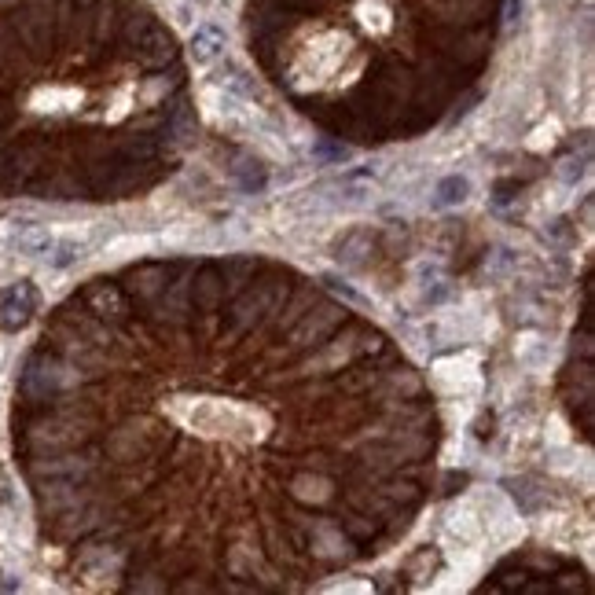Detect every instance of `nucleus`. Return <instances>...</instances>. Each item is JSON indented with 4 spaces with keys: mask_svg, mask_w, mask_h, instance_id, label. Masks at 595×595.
Wrapping results in <instances>:
<instances>
[{
    "mask_svg": "<svg viewBox=\"0 0 595 595\" xmlns=\"http://www.w3.org/2000/svg\"><path fill=\"white\" fill-rule=\"evenodd\" d=\"M125 125L184 144L188 70L144 0L0 4V188L37 199H129L155 173Z\"/></svg>",
    "mask_w": 595,
    "mask_h": 595,
    "instance_id": "1",
    "label": "nucleus"
},
{
    "mask_svg": "<svg viewBox=\"0 0 595 595\" xmlns=\"http://www.w3.org/2000/svg\"><path fill=\"white\" fill-rule=\"evenodd\" d=\"M511 0H247L250 56L305 114L416 133L482 78Z\"/></svg>",
    "mask_w": 595,
    "mask_h": 595,
    "instance_id": "2",
    "label": "nucleus"
},
{
    "mask_svg": "<svg viewBox=\"0 0 595 595\" xmlns=\"http://www.w3.org/2000/svg\"><path fill=\"white\" fill-rule=\"evenodd\" d=\"M37 313H41V291L30 280H19L0 291V327L23 331Z\"/></svg>",
    "mask_w": 595,
    "mask_h": 595,
    "instance_id": "3",
    "label": "nucleus"
},
{
    "mask_svg": "<svg viewBox=\"0 0 595 595\" xmlns=\"http://www.w3.org/2000/svg\"><path fill=\"white\" fill-rule=\"evenodd\" d=\"M52 232L37 221H8L0 228V247H8L12 254H23V258H45L52 254Z\"/></svg>",
    "mask_w": 595,
    "mask_h": 595,
    "instance_id": "4",
    "label": "nucleus"
},
{
    "mask_svg": "<svg viewBox=\"0 0 595 595\" xmlns=\"http://www.w3.org/2000/svg\"><path fill=\"white\" fill-rule=\"evenodd\" d=\"M228 48V37L225 30L217 23H199L195 30H191V41H188V52L191 59L199 63V67H210V63H217V59L225 56Z\"/></svg>",
    "mask_w": 595,
    "mask_h": 595,
    "instance_id": "5",
    "label": "nucleus"
},
{
    "mask_svg": "<svg viewBox=\"0 0 595 595\" xmlns=\"http://www.w3.org/2000/svg\"><path fill=\"white\" fill-rule=\"evenodd\" d=\"M232 173H236V184L247 195H261V191L269 188V169L261 166L258 158H239L236 166H232Z\"/></svg>",
    "mask_w": 595,
    "mask_h": 595,
    "instance_id": "6",
    "label": "nucleus"
},
{
    "mask_svg": "<svg viewBox=\"0 0 595 595\" xmlns=\"http://www.w3.org/2000/svg\"><path fill=\"white\" fill-rule=\"evenodd\" d=\"M467 195H471V180L460 177V173H452V177L438 180V188H434V206H438V210H452V206L467 203Z\"/></svg>",
    "mask_w": 595,
    "mask_h": 595,
    "instance_id": "7",
    "label": "nucleus"
},
{
    "mask_svg": "<svg viewBox=\"0 0 595 595\" xmlns=\"http://www.w3.org/2000/svg\"><path fill=\"white\" fill-rule=\"evenodd\" d=\"M52 265L56 269H67V265H74V261L85 258V243H74V239H63V243H52Z\"/></svg>",
    "mask_w": 595,
    "mask_h": 595,
    "instance_id": "8",
    "label": "nucleus"
}]
</instances>
